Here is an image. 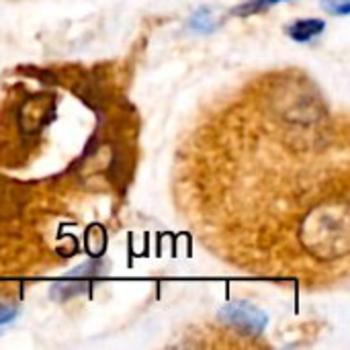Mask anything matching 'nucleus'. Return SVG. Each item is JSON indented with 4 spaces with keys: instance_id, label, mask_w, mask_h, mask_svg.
I'll return each mask as SVG.
<instances>
[{
    "instance_id": "5",
    "label": "nucleus",
    "mask_w": 350,
    "mask_h": 350,
    "mask_svg": "<svg viewBox=\"0 0 350 350\" xmlns=\"http://www.w3.org/2000/svg\"><path fill=\"white\" fill-rule=\"evenodd\" d=\"M277 2H285V0H246L244 4H240L238 8H234V14L240 16H250V14H258L267 8H271Z\"/></svg>"
},
{
    "instance_id": "7",
    "label": "nucleus",
    "mask_w": 350,
    "mask_h": 350,
    "mask_svg": "<svg viewBox=\"0 0 350 350\" xmlns=\"http://www.w3.org/2000/svg\"><path fill=\"white\" fill-rule=\"evenodd\" d=\"M16 314V306L10 304V301H0V326L10 322Z\"/></svg>"
},
{
    "instance_id": "2",
    "label": "nucleus",
    "mask_w": 350,
    "mask_h": 350,
    "mask_svg": "<svg viewBox=\"0 0 350 350\" xmlns=\"http://www.w3.org/2000/svg\"><path fill=\"white\" fill-rule=\"evenodd\" d=\"M100 265H90V267H80L78 271L70 273L64 283L55 285L53 287V295L62 297V299H68L72 295H78L82 291H86V283H90L92 279H96L100 275Z\"/></svg>"
},
{
    "instance_id": "1",
    "label": "nucleus",
    "mask_w": 350,
    "mask_h": 350,
    "mask_svg": "<svg viewBox=\"0 0 350 350\" xmlns=\"http://www.w3.org/2000/svg\"><path fill=\"white\" fill-rule=\"evenodd\" d=\"M221 320L244 336H258L269 324L267 314L246 301H236L226 306L221 310Z\"/></svg>"
},
{
    "instance_id": "6",
    "label": "nucleus",
    "mask_w": 350,
    "mask_h": 350,
    "mask_svg": "<svg viewBox=\"0 0 350 350\" xmlns=\"http://www.w3.org/2000/svg\"><path fill=\"white\" fill-rule=\"evenodd\" d=\"M322 6L330 14H338V16H345L350 12V0H322Z\"/></svg>"
},
{
    "instance_id": "4",
    "label": "nucleus",
    "mask_w": 350,
    "mask_h": 350,
    "mask_svg": "<svg viewBox=\"0 0 350 350\" xmlns=\"http://www.w3.org/2000/svg\"><path fill=\"white\" fill-rule=\"evenodd\" d=\"M189 25H191V29H193V31H197V33H211V31L217 27V23L213 21V16H211V10H209V8H201V10H197Z\"/></svg>"
},
{
    "instance_id": "3",
    "label": "nucleus",
    "mask_w": 350,
    "mask_h": 350,
    "mask_svg": "<svg viewBox=\"0 0 350 350\" xmlns=\"http://www.w3.org/2000/svg\"><path fill=\"white\" fill-rule=\"evenodd\" d=\"M324 27H326L324 21H320V18H301V21H293L287 27V35L293 41L306 43V41H312L314 37L322 35L324 33Z\"/></svg>"
}]
</instances>
